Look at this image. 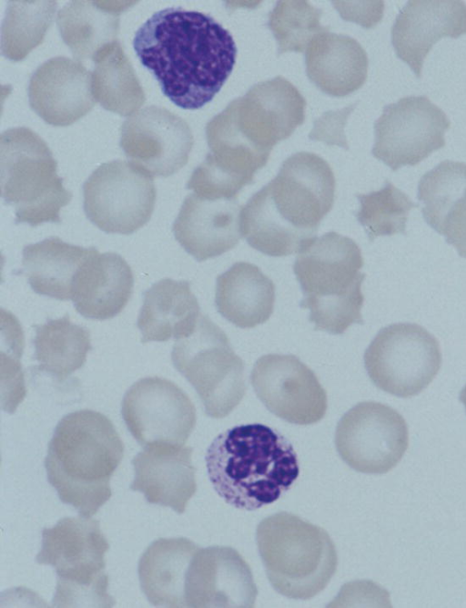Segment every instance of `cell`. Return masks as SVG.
<instances>
[{
	"label": "cell",
	"instance_id": "obj_36",
	"mask_svg": "<svg viewBox=\"0 0 466 608\" xmlns=\"http://www.w3.org/2000/svg\"><path fill=\"white\" fill-rule=\"evenodd\" d=\"M460 400L465 406L466 409V386L461 389L460 393Z\"/></svg>",
	"mask_w": 466,
	"mask_h": 608
},
{
	"label": "cell",
	"instance_id": "obj_26",
	"mask_svg": "<svg viewBox=\"0 0 466 608\" xmlns=\"http://www.w3.org/2000/svg\"><path fill=\"white\" fill-rule=\"evenodd\" d=\"M201 313L187 281L164 278L144 294L137 318L142 343L181 339L195 330Z\"/></svg>",
	"mask_w": 466,
	"mask_h": 608
},
{
	"label": "cell",
	"instance_id": "obj_12",
	"mask_svg": "<svg viewBox=\"0 0 466 608\" xmlns=\"http://www.w3.org/2000/svg\"><path fill=\"white\" fill-rule=\"evenodd\" d=\"M88 220L108 233L130 234L143 227L156 201L153 176L131 161L101 164L83 185Z\"/></svg>",
	"mask_w": 466,
	"mask_h": 608
},
{
	"label": "cell",
	"instance_id": "obj_31",
	"mask_svg": "<svg viewBox=\"0 0 466 608\" xmlns=\"http://www.w3.org/2000/svg\"><path fill=\"white\" fill-rule=\"evenodd\" d=\"M37 368L62 382L83 366L91 350L89 331L71 322L68 314L35 326Z\"/></svg>",
	"mask_w": 466,
	"mask_h": 608
},
{
	"label": "cell",
	"instance_id": "obj_5",
	"mask_svg": "<svg viewBox=\"0 0 466 608\" xmlns=\"http://www.w3.org/2000/svg\"><path fill=\"white\" fill-rule=\"evenodd\" d=\"M364 260L351 238L329 232L313 238L299 253L293 272L309 310L315 330L343 334L353 324H363L361 285Z\"/></svg>",
	"mask_w": 466,
	"mask_h": 608
},
{
	"label": "cell",
	"instance_id": "obj_2",
	"mask_svg": "<svg viewBox=\"0 0 466 608\" xmlns=\"http://www.w3.org/2000/svg\"><path fill=\"white\" fill-rule=\"evenodd\" d=\"M335 186L333 170L324 159L312 152L292 154L241 208L242 238L271 257L299 252L332 209Z\"/></svg>",
	"mask_w": 466,
	"mask_h": 608
},
{
	"label": "cell",
	"instance_id": "obj_4",
	"mask_svg": "<svg viewBox=\"0 0 466 608\" xmlns=\"http://www.w3.org/2000/svg\"><path fill=\"white\" fill-rule=\"evenodd\" d=\"M123 442L105 415L82 409L63 417L48 444L45 467L62 502L91 517L111 497L110 479Z\"/></svg>",
	"mask_w": 466,
	"mask_h": 608
},
{
	"label": "cell",
	"instance_id": "obj_14",
	"mask_svg": "<svg viewBox=\"0 0 466 608\" xmlns=\"http://www.w3.org/2000/svg\"><path fill=\"white\" fill-rule=\"evenodd\" d=\"M451 127L445 112L427 96H407L383 108L374 123L372 155L393 171L415 166L445 146Z\"/></svg>",
	"mask_w": 466,
	"mask_h": 608
},
{
	"label": "cell",
	"instance_id": "obj_3",
	"mask_svg": "<svg viewBox=\"0 0 466 608\" xmlns=\"http://www.w3.org/2000/svg\"><path fill=\"white\" fill-rule=\"evenodd\" d=\"M208 475L228 504L254 510L276 501L299 474L297 453L279 431L246 424L220 433L208 447Z\"/></svg>",
	"mask_w": 466,
	"mask_h": 608
},
{
	"label": "cell",
	"instance_id": "obj_19",
	"mask_svg": "<svg viewBox=\"0 0 466 608\" xmlns=\"http://www.w3.org/2000/svg\"><path fill=\"white\" fill-rule=\"evenodd\" d=\"M91 81L92 74L79 61L66 57L50 58L30 78V107L50 125H71L96 102Z\"/></svg>",
	"mask_w": 466,
	"mask_h": 608
},
{
	"label": "cell",
	"instance_id": "obj_32",
	"mask_svg": "<svg viewBox=\"0 0 466 608\" xmlns=\"http://www.w3.org/2000/svg\"><path fill=\"white\" fill-rule=\"evenodd\" d=\"M94 98L106 110L121 116L134 114L146 100L135 69L119 41L105 48L93 61Z\"/></svg>",
	"mask_w": 466,
	"mask_h": 608
},
{
	"label": "cell",
	"instance_id": "obj_30",
	"mask_svg": "<svg viewBox=\"0 0 466 608\" xmlns=\"http://www.w3.org/2000/svg\"><path fill=\"white\" fill-rule=\"evenodd\" d=\"M93 249L69 244L58 237L26 245L22 263L32 289L57 300L71 299L74 279Z\"/></svg>",
	"mask_w": 466,
	"mask_h": 608
},
{
	"label": "cell",
	"instance_id": "obj_21",
	"mask_svg": "<svg viewBox=\"0 0 466 608\" xmlns=\"http://www.w3.org/2000/svg\"><path fill=\"white\" fill-rule=\"evenodd\" d=\"M241 206L237 199H208L188 194L173 224L176 240L197 261L218 257L242 238Z\"/></svg>",
	"mask_w": 466,
	"mask_h": 608
},
{
	"label": "cell",
	"instance_id": "obj_6",
	"mask_svg": "<svg viewBox=\"0 0 466 608\" xmlns=\"http://www.w3.org/2000/svg\"><path fill=\"white\" fill-rule=\"evenodd\" d=\"M256 540L270 584L286 597L312 598L336 572L338 556L328 532L297 515L281 511L265 518Z\"/></svg>",
	"mask_w": 466,
	"mask_h": 608
},
{
	"label": "cell",
	"instance_id": "obj_17",
	"mask_svg": "<svg viewBox=\"0 0 466 608\" xmlns=\"http://www.w3.org/2000/svg\"><path fill=\"white\" fill-rule=\"evenodd\" d=\"M193 144L187 121L162 107L143 108L121 126L124 153L152 176L166 178L177 172L187 163Z\"/></svg>",
	"mask_w": 466,
	"mask_h": 608
},
{
	"label": "cell",
	"instance_id": "obj_13",
	"mask_svg": "<svg viewBox=\"0 0 466 608\" xmlns=\"http://www.w3.org/2000/svg\"><path fill=\"white\" fill-rule=\"evenodd\" d=\"M409 445L408 426L394 408L364 401L348 410L335 432V446L351 469L368 474H383L401 459Z\"/></svg>",
	"mask_w": 466,
	"mask_h": 608
},
{
	"label": "cell",
	"instance_id": "obj_24",
	"mask_svg": "<svg viewBox=\"0 0 466 608\" xmlns=\"http://www.w3.org/2000/svg\"><path fill=\"white\" fill-rule=\"evenodd\" d=\"M418 199L426 222L466 258V163L447 160L427 171Z\"/></svg>",
	"mask_w": 466,
	"mask_h": 608
},
{
	"label": "cell",
	"instance_id": "obj_20",
	"mask_svg": "<svg viewBox=\"0 0 466 608\" xmlns=\"http://www.w3.org/2000/svg\"><path fill=\"white\" fill-rule=\"evenodd\" d=\"M466 34V4L461 0H409L391 27L397 57L420 77L423 62L441 38Z\"/></svg>",
	"mask_w": 466,
	"mask_h": 608
},
{
	"label": "cell",
	"instance_id": "obj_15",
	"mask_svg": "<svg viewBox=\"0 0 466 608\" xmlns=\"http://www.w3.org/2000/svg\"><path fill=\"white\" fill-rule=\"evenodd\" d=\"M122 417L140 445L157 443L182 446L193 431L196 408L187 395L170 380L148 376L127 391Z\"/></svg>",
	"mask_w": 466,
	"mask_h": 608
},
{
	"label": "cell",
	"instance_id": "obj_22",
	"mask_svg": "<svg viewBox=\"0 0 466 608\" xmlns=\"http://www.w3.org/2000/svg\"><path fill=\"white\" fill-rule=\"evenodd\" d=\"M188 446L157 443L146 446L132 460V490L140 491L152 504L170 507L181 514L197 490Z\"/></svg>",
	"mask_w": 466,
	"mask_h": 608
},
{
	"label": "cell",
	"instance_id": "obj_27",
	"mask_svg": "<svg viewBox=\"0 0 466 608\" xmlns=\"http://www.w3.org/2000/svg\"><path fill=\"white\" fill-rule=\"evenodd\" d=\"M137 1L73 0L57 13L56 23L65 44L77 61H92L118 41L119 16Z\"/></svg>",
	"mask_w": 466,
	"mask_h": 608
},
{
	"label": "cell",
	"instance_id": "obj_34",
	"mask_svg": "<svg viewBox=\"0 0 466 608\" xmlns=\"http://www.w3.org/2000/svg\"><path fill=\"white\" fill-rule=\"evenodd\" d=\"M358 222L364 227L370 242L379 236L406 233L410 211L418 207L409 196L386 180L382 188L366 194H358Z\"/></svg>",
	"mask_w": 466,
	"mask_h": 608
},
{
	"label": "cell",
	"instance_id": "obj_35",
	"mask_svg": "<svg viewBox=\"0 0 466 608\" xmlns=\"http://www.w3.org/2000/svg\"><path fill=\"white\" fill-rule=\"evenodd\" d=\"M321 14L305 0L278 1L268 22L279 46L278 54L305 52L314 36L329 29L319 23Z\"/></svg>",
	"mask_w": 466,
	"mask_h": 608
},
{
	"label": "cell",
	"instance_id": "obj_1",
	"mask_svg": "<svg viewBox=\"0 0 466 608\" xmlns=\"http://www.w3.org/2000/svg\"><path fill=\"white\" fill-rule=\"evenodd\" d=\"M141 64L177 107L198 109L211 101L231 74L237 46L212 16L182 7L153 14L135 33Z\"/></svg>",
	"mask_w": 466,
	"mask_h": 608
},
{
	"label": "cell",
	"instance_id": "obj_28",
	"mask_svg": "<svg viewBox=\"0 0 466 608\" xmlns=\"http://www.w3.org/2000/svg\"><path fill=\"white\" fill-rule=\"evenodd\" d=\"M274 304V283L253 263L237 262L217 277V310L238 327L264 324L272 314Z\"/></svg>",
	"mask_w": 466,
	"mask_h": 608
},
{
	"label": "cell",
	"instance_id": "obj_16",
	"mask_svg": "<svg viewBox=\"0 0 466 608\" xmlns=\"http://www.w3.org/2000/svg\"><path fill=\"white\" fill-rule=\"evenodd\" d=\"M250 381L264 406L285 421L310 425L326 414L325 389L315 373L293 355L262 356L253 366Z\"/></svg>",
	"mask_w": 466,
	"mask_h": 608
},
{
	"label": "cell",
	"instance_id": "obj_10",
	"mask_svg": "<svg viewBox=\"0 0 466 608\" xmlns=\"http://www.w3.org/2000/svg\"><path fill=\"white\" fill-rule=\"evenodd\" d=\"M171 359L197 391L208 417H225L242 400L247 389L244 363L208 315L201 314L193 333L177 340Z\"/></svg>",
	"mask_w": 466,
	"mask_h": 608
},
{
	"label": "cell",
	"instance_id": "obj_23",
	"mask_svg": "<svg viewBox=\"0 0 466 608\" xmlns=\"http://www.w3.org/2000/svg\"><path fill=\"white\" fill-rule=\"evenodd\" d=\"M133 286L132 270L121 255L94 248L74 279L71 300L84 317L106 320L124 309Z\"/></svg>",
	"mask_w": 466,
	"mask_h": 608
},
{
	"label": "cell",
	"instance_id": "obj_11",
	"mask_svg": "<svg viewBox=\"0 0 466 608\" xmlns=\"http://www.w3.org/2000/svg\"><path fill=\"white\" fill-rule=\"evenodd\" d=\"M372 383L399 397L424 390L438 374L441 352L437 339L424 327L397 323L381 328L364 354Z\"/></svg>",
	"mask_w": 466,
	"mask_h": 608
},
{
	"label": "cell",
	"instance_id": "obj_8",
	"mask_svg": "<svg viewBox=\"0 0 466 608\" xmlns=\"http://www.w3.org/2000/svg\"><path fill=\"white\" fill-rule=\"evenodd\" d=\"M56 168L51 149L31 129L15 127L1 133V196L15 209V223L61 222L60 210L72 194Z\"/></svg>",
	"mask_w": 466,
	"mask_h": 608
},
{
	"label": "cell",
	"instance_id": "obj_9",
	"mask_svg": "<svg viewBox=\"0 0 466 608\" xmlns=\"http://www.w3.org/2000/svg\"><path fill=\"white\" fill-rule=\"evenodd\" d=\"M306 100L298 88L278 76L254 85L232 100L206 126V135L248 146L270 155L305 119Z\"/></svg>",
	"mask_w": 466,
	"mask_h": 608
},
{
	"label": "cell",
	"instance_id": "obj_7",
	"mask_svg": "<svg viewBox=\"0 0 466 608\" xmlns=\"http://www.w3.org/2000/svg\"><path fill=\"white\" fill-rule=\"evenodd\" d=\"M109 544L96 520L66 517L42 531L41 550L35 560L51 565L56 573V607H112L107 593L105 554Z\"/></svg>",
	"mask_w": 466,
	"mask_h": 608
},
{
	"label": "cell",
	"instance_id": "obj_18",
	"mask_svg": "<svg viewBox=\"0 0 466 608\" xmlns=\"http://www.w3.org/2000/svg\"><path fill=\"white\" fill-rule=\"evenodd\" d=\"M257 595L250 567L236 550L198 547L186 576V607H253Z\"/></svg>",
	"mask_w": 466,
	"mask_h": 608
},
{
	"label": "cell",
	"instance_id": "obj_25",
	"mask_svg": "<svg viewBox=\"0 0 466 608\" xmlns=\"http://www.w3.org/2000/svg\"><path fill=\"white\" fill-rule=\"evenodd\" d=\"M309 78L321 91L344 97L359 89L368 75V56L354 38L329 29L313 37L305 51Z\"/></svg>",
	"mask_w": 466,
	"mask_h": 608
},
{
	"label": "cell",
	"instance_id": "obj_29",
	"mask_svg": "<svg viewBox=\"0 0 466 608\" xmlns=\"http://www.w3.org/2000/svg\"><path fill=\"white\" fill-rule=\"evenodd\" d=\"M198 549L186 538H159L147 548L138 562V577L152 605L186 607V576Z\"/></svg>",
	"mask_w": 466,
	"mask_h": 608
},
{
	"label": "cell",
	"instance_id": "obj_33",
	"mask_svg": "<svg viewBox=\"0 0 466 608\" xmlns=\"http://www.w3.org/2000/svg\"><path fill=\"white\" fill-rule=\"evenodd\" d=\"M56 2H7L1 29L2 55L13 61L24 59L40 45L52 24Z\"/></svg>",
	"mask_w": 466,
	"mask_h": 608
}]
</instances>
